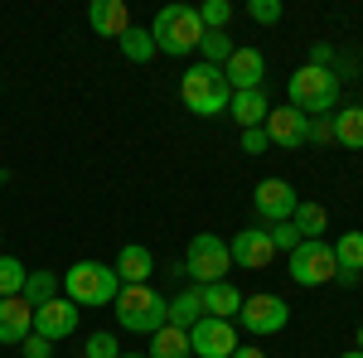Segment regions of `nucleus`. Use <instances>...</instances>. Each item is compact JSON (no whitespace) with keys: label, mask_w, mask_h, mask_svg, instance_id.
<instances>
[{"label":"nucleus","mask_w":363,"mask_h":358,"mask_svg":"<svg viewBox=\"0 0 363 358\" xmlns=\"http://www.w3.org/2000/svg\"><path fill=\"white\" fill-rule=\"evenodd\" d=\"M203 20H199V5H165L160 15H155V29H150V39H155V49L169 58H184L194 54L199 44H203Z\"/></svg>","instance_id":"obj_1"},{"label":"nucleus","mask_w":363,"mask_h":358,"mask_svg":"<svg viewBox=\"0 0 363 358\" xmlns=\"http://www.w3.org/2000/svg\"><path fill=\"white\" fill-rule=\"evenodd\" d=\"M112 305H116V325L131 334H155L169 325V301L150 286H121Z\"/></svg>","instance_id":"obj_2"},{"label":"nucleus","mask_w":363,"mask_h":358,"mask_svg":"<svg viewBox=\"0 0 363 358\" xmlns=\"http://www.w3.org/2000/svg\"><path fill=\"white\" fill-rule=\"evenodd\" d=\"M286 92H291L286 107H296L301 116L315 121V116L335 111V102H339V73H335V68H310V63H306V68L291 73V87H286Z\"/></svg>","instance_id":"obj_3"},{"label":"nucleus","mask_w":363,"mask_h":358,"mask_svg":"<svg viewBox=\"0 0 363 358\" xmlns=\"http://www.w3.org/2000/svg\"><path fill=\"white\" fill-rule=\"evenodd\" d=\"M63 291H68V301H73V305L97 310V305H112L116 301L121 276H116V267H107V262H73V267L63 272Z\"/></svg>","instance_id":"obj_4"},{"label":"nucleus","mask_w":363,"mask_h":358,"mask_svg":"<svg viewBox=\"0 0 363 358\" xmlns=\"http://www.w3.org/2000/svg\"><path fill=\"white\" fill-rule=\"evenodd\" d=\"M179 97H184V107L194 111V116H223L228 102H233V87H228L223 68L194 63V68L179 78Z\"/></svg>","instance_id":"obj_5"},{"label":"nucleus","mask_w":363,"mask_h":358,"mask_svg":"<svg viewBox=\"0 0 363 358\" xmlns=\"http://www.w3.org/2000/svg\"><path fill=\"white\" fill-rule=\"evenodd\" d=\"M228 267H233V257H228V242L218 233H199L189 252H184V276H194L199 286H213V281H223Z\"/></svg>","instance_id":"obj_6"},{"label":"nucleus","mask_w":363,"mask_h":358,"mask_svg":"<svg viewBox=\"0 0 363 358\" xmlns=\"http://www.w3.org/2000/svg\"><path fill=\"white\" fill-rule=\"evenodd\" d=\"M335 247L325 242V237H315V242H301V247L291 252V281L296 286H325V281H335Z\"/></svg>","instance_id":"obj_7"},{"label":"nucleus","mask_w":363,"mask_h":358,"mask_svg":"<svg viewBox=\"0 0 363 358\" xmlns=\"http://www.w3.org/2000/svg\"><path fill=\"white\" fill-rule=\"evenodd\" d=\"M286 320H291V305L281 296H242L238 325L247 334H277V330H286Z\"/></svg>","instance_id":"obj_8"},{"label":"nucleus","mask_w":363,"mask_h":358,"mask_svg":"<svg viewBox=\"0 0 363 358\" xmlns=\"http://www.w3.org/2000/svg\"><path fill=\"white\" fill-rule=\"evenodd\" d=\"M189 349L199 358H233L238 349V330H233V320H213V315H203L194 330H189Z\"/></svg>","instance_id":"obj_9"},{"label":"nucleus","mask_w":363,"mask_h":358,"mask_svg":"<svg viewBox=\"0 0 363 358\" xmlns=\"http://www.w3.org/2000/svg\"><path fill=\"white\" fill-rule=\"evenodd\" d=\"M296 203H301V198H296V189H291L286 179H262L257 194H252V208H257V218L267 223V228H272V223H291Z\"/></svg>","instance_id":"obj_10"},{"label":"nucleus","mask_w":363,"mask_h":358,"mask_svg":"<svg viewBox=\"0 0 363 358\" xmlns=\"http://www.w3.org/2000/svg\"><path fill=\"white\" fill-rule=\"evenodd\" d=\"M262 131H267V140L281 145V150H301L310 140V116H301L296 107H272L267 121H262Z\"/></svg>","instance_id":"obj_11"},{"label":"nucleus","mask_w":363,"mask_h":358,"mask_svg":"<svg viewBox=\"0 0 363 358\" xmlns=\"http://www.w3.org/2000/svg\"><path fill=\"white\" fill-rule=\"evenodd\" d=\"M228 257H233L238 267H247V272L272 267V262H277L272 233H267V228H247V233H238V237H233V247H228Z\"/></svg>","instance_id":"obj_12"},{"label":"nucleus","mask_w":363,"mask_h":358,"mask_svg":"<svg viewBox=\"0 0 363 358\" xmlns=\"http://www.w3.org/2000/svg\"><path fill=\"white\" fill-rule=\"evenodd\" d=\"M223 78L233 92H257L262 78H267V58L262 49H233V58L223 63Z\"/></svg>","instance_id":"obj_13"},{"label":"nucleus","mask_w":363,"mask_h":358,"mask_svg":"<svg viewBox=\"0 0 363 358\" xmlns=\"http://www.w3.org/2000/svg\"><path fill=\"white\" fill-rule=\"evenodd\" d=\"M78 330V305L68 301H49V305H39L34 310V334H44L49 344H58V339H68V334Z\"/></svg>","instance_id":"obj_14"},{"label":"nucleus","mask_w":363,"mask_h":358,"mask_svg":"<svg viewBox=\"0 0 363 358\" xmlns=\"http://www.w3.org/2000/svg\"><path fill=\"white\" fill-rule=\"evenodd\" d=\"M335 247V281L339 286H359L363 276V233L359 228H349V233H339V242H330Z\"/></svg>","instance_id":"obj_15"},{"label":"nucleus","mask_w":363,"mask_h":358,"mask_svg":"<svg viewBox=\"0 0 363 358\" xmlns=\"http://www.w3.org/2000/svg\"><path fill=\"white\" fill-rule=\"evenodd\" d=\"M29 334H34V305L25 296L0 301V344H25Z\"/></svg>","instance_id":"obj_16"},{"label":"nucleus","mask_w":363,"mask_h":358,"mask_svg":"<svg viewBox=\"0 0 363 358\" xmlns=\"http://www.w3.org/2000/svg\"><path fill=\"white\" fill-rule=\"evenodd\" d=\"M87 25L102 39H121L131 29V10H126V0H92L87 5Z\"/></svg>","instance_id":"obj_17"},{"label":"nucleus","mask_w":363,"mask_h":358,"mask_svg":"<svg viewBox=\"0 0 363 358\" xmlns=\"http://www.w3.org/2000/svg\"><path fill=\"white\" fill-rule=\"evenodd\" d=\"M150 272H155V257H150V247L126 242V247L116 252V276H121V286H150Z\"/></svg>","instance_id":"obj_18"},{"label":"nucleus","mask_w":363,"mask_h":358,"mask_svg":"<svg viewBox=\"0 0 363 358\" xmlns=\"http://www.w3.org/2000/svg\"><path fill=\"white\" fill-rule=\"evenodd\" d=\"M199 301H203V315H213V320H238L242 291L228 281H213V286H199Z\"/></svg>","instance_id":"obj_19"},{"label":"nucleus","mask_w":363,"mask_h":358,"mask_svg":"<svg viewBox=\"0 0 363 358\" xmlns=\"http://www.w3.org/2000/svg\"><path fill=\"white\" fill-rule=\"evenodd\" d=\"M228 111H233V121H238L242 131H252V126H262V121H267L272 102H267V92H262V87H257V92H233Z\"/></svg>","instance_id":"obj_20"},{"label":"nucleus","mask_w":363,"mask_h":358,"mask_svg":"<svg viewBox=\"0 0 363 358\" xmlns=\"http://www.w3.org/2000/svg\"><path fill=\"white\" fill-rule=\"evenodd\" d=\"M145 358H194V349H189V334L174 330V325H165V330L150 334V354Z\"/></svg>","instance_id":"obj_21"},{"label":"nucleus","mask_w":363,"mask_h":358,"mask_svg":"<svg viewBox=\"0 0 363 358\" xmlns=\"http://www.w3.org/2000/svg\"><path fill=\"white\" fill-rule=\"evenodd\" d=\"M291 223H296V233L306 237V242H315L325 228H330V213H325V203H296V213H291Z\"/></svg>","instance_id":"obj_22"},{"label":"nucleus","mask_w":363,"mask_h":358,"mask_svg":"<svg viewBox=\"0 0 363 358\" xmlns=\"http://www.w3.org/2000/svg\"><path fill=\"white\" fill-rule=\"evenodd\" d=\"M335 126V140L349 145V150H363V107H344L339 116H330Z\"/></svg>","instance_id":"obj_23"},{"label":"nucleus","mask_w":363,"mask_h":358,"mask_svg":"<svg viewBox=\"0 0 363 358\" xmlns=\"http://www.w3.org/2000/svg\"><path fill=\"white\" fill-rule=\"evenodd\" d=\"M199 320H203V301H199V291H184V296L169 301V325H174V330L189 334Z\"/></svg>","instance_id":"obj_24"},{"label":"nucleus","mask_w":363,"mask_h":358,"mask_svg":"<svg viewBox=\"0 0 363 358\" xmlns=\"http://www.w3.org/2000/svg\"><path fill=\"white\" fill-rule=\"evenodd\" d=\"M58 286H63V281H58L54 272H29V276H25V291H20V296H25V301L39 310V305L58 301Z\"/></svg>","instance_id":"obj_25"},{"label":"nucleus","mask_w":363,"mask_h":358,"mask_svg":"<svg viewBox=\"0 0 363 358\" xmlns=\"http://www.w3.org/2000/svg\"><path fill=\"white\" fill-rule=\"evenodd\" d=\"M116 49L131 58V63H145V58L155 54V39H150V29H136V25H131L121 39H116Z\"/></svg>","instance_id":"obj_26"},{"label":"nucleus","mask_w":363,"mask_h":358,"mask_svg":"<svg viewBox=\"0 0 363 358\" xmlns=\"http://www.w3.org/2000/svg\"><path fill=\"white\" fill-rule=\"evenodd\" d=\"M25 262L20 257H0V301H10V296H20L25 291Z\"/></svg>","instance_id":"obj_27"},{"label":"nucleus","mask_w":363,"mask_h":358,"mask_svg":"<svg viewBox=\"0 0 363 358\" xmlns=\"http://www.w3.org/2000/svg\"><path fill=\"white\" fill-rule=\"evenodd\" d=\"M199 49H203V63H213V68H223L228 58H233V39H228L223 29H208Z\"/></svg>","instance_id":"obj_28"},{"label":"nucleus","mask_w":363,"mask_h":358,"mask_svg":"<svg viewBox=\"0 0 363 358\" xmlns=\"http://www.w3.org/2000/svg\"><path fill=\"white\" fill-rule=\"evenodd\" d=\"M199 20H203V29H223L233 20V5L228 0H203L199 5Z\"/></svg>","instance_id":"obj_29"},{"label":"nucleus","mask_w":363,"mask_h":358,"mask_svg":"<svg viewBox=\"0 0 363 358\" xmlns=\"http://www.w3.org/2000/svg\"><path fill=\"white\" fill-rule=\"evenodd\" d=\"M267 233H272V247H277V252H286V257H291V252H296L301 242H306V237L296 233V223H272Z\"/></svg>","instance_id":"obj_30"},{"label":"nucleus","mask_w":363,"mask_h":358,"mask_svg":"<svg viewBox=\"0 0 363 358\" xmlns=\"http://www.w3.org/2000/svg\"><path fill=\"white\" fill-rule=\"evenodd\" d=\"M247 15L257 20V25H277V20H281V0H252Z\"/></svg>","instance_id":"obj_31"},{"label":"nucleus","mask_w":363,"mask_h":358,"mask_svg":"<svg viewBox=\"0 0 363 358\" xmlns=\"http://www.w3.org/2000/svg\"><path fill=\"white\" fill-rule=\"evenodd\" d=\"M87 358H121L116 354V334H92L87 339Z\"/></svg>","instance_id":"obj_32"},{"label":"nucleus","mask_w":363,"mask_h":358,"mask_svg":"<svg viewBox=\"0 0 363 358\" xmlns=\"http://www.w3.org/2000/svg\"><path fill=\"white\" fill-rule=\"evenodd\" d=\"M20 349H25V358H54V344H49L44 334H29Z\"/></svg>","instance_id":"obj_33"},{"label":"nucleus","mask_w":363,"mask_h":358,"mask_svg":"<svg viewBox=\"0 0 363 358\" xmlns=\"http://www.w3.org/2000/svg\"><path fill=\"white\" fill-rule=\"evenodd\" d=\"M267 145H272V140H267V131H262V126H252V131H242V150H247V155H262Z\"/></svg>","instance_id":"obj_34"},{"label":"nucleus","mask_w":363,"mask_h":358,"mask_svg":"<svg viewBox=\"0 0 363 358\" xmlns=\"http://www.w3.org/2000/svg\"><path fill=\"white\" fill-rule=\"evenodd\" d=\"M310 140H335V126H330V116H315V121H310Z\"/></svg>","instance_id":"obj_35"},{"label":"nucleus","mask_w":363,"mask_h":358,"mask_svg":"<svg viewBox=\"0 0 363 358\" xmlns=\"http://www.w3.org/2000/svg\"><path fill=\"white\" fill-rule=\"evenodd\" d=\"M330 63H335L330 44H315V49H310V68H330Z\"/></svg>","instance_id":"obj_36"},{"label":"nucleus","mask_w":363,"mask_h":358,"mask_svg":"<svg viewBox=\"0 0 363 358\" xmlns=\"http://www.w3.org/2000/svg\"><path fill=\"white\" fill-rule=\"evenodd\" d=\"M233 358H267V349H252V344H238V349H233Z\"/></svg>","instance_id":"obj_37"},{"label":"nucleus","mask_w":363,"mask_h":358,"mask_svg":"<svg viewBox=\"0 0 363 358\" xmlns=\"http://www.w3.org/2000/svg\"><path fill=\"white\" fill-rule=\"evenodd\" d=\"M339 358H363V354H359V349H349V354H339Z\"/></svg>","instance_id":"obj_38"},{"label":"nucleus","mask_w":363,"mask_h":358,"mask_svg":"<svg viewBox=\"0 0 363 358\" xmlns=\"http://www.w3.org/2000/svg\"><path fill=\"white\" fill-rule=\"evenodd\" d=\"M354 349H359V354H363V325H359V344H354Z\"/></svg>","instance_id":"obj_39"},{"label":"nucleus","mask_w":363,"mask_h":358,"mask_svg":"<svg viewBox=\"0 0 363 358\" xmlns=\"http://www.w3.org/2000/svg\"><path fill=\"white\" fill-rule=\"evenodd\" d=\"M121 358H145V354H121Z\"/></svg>","instance_id":"obj_40"},{"label":"nucleus","mask_w":363,"mask_h":358,"mask_svg":"<svg viewBox=\"0 0 363 358\" xmlns=\"http://www.w3.org/2000/svg\"><path fill=\"white\" fill-rule=\"evenodd\" d=\"M0 184H5V174H0Z\"/></svg>","instance_id":"obj_41"}]
</instances>
